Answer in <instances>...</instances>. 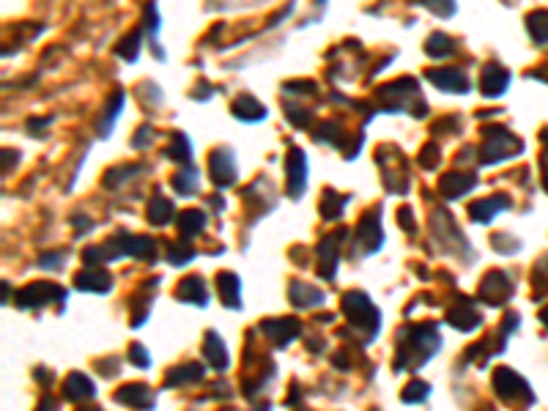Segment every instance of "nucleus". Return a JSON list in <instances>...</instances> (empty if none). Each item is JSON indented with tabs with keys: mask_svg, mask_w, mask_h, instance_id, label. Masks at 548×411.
I'll use <instances>...</instances> for the list:
<instances>
[{
	"mask_svg": "<svg viewBox=\"0 0 548 411\" xmlns=\"http://www.w3.org/2000/svg\"><path fill=\"white\" fill-rule=\"evenodd\" d=\"M505 85H507V74L502 72V69H496V66H491L485 72V77H482V90L485 93H502Z\"/></svg>",
	"mask_w": 548,
	"mask_h": 411,
	"instance_id": "1",
	"label": "nucleus"
}]
</instances>
